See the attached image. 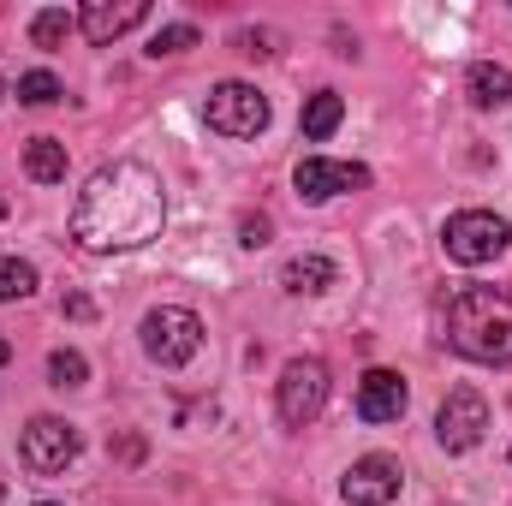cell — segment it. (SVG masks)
<instances>
[{"instance_id":"5bb4252c","label":"cell","mask_w":512,"mask_h":506,"mask_svg":"<svg viewBox=\"0 0 512 506\" xmlns=\"http://www.w3.org/2000/svg\"><path fill=\"white\" fill-rule=\"evenodd\" d=\"M280 286H286V292H328V286H334V262H328V256H316V251L292 256V262H286V274H280Z\"/></svg>"},{"instance_id":"9c48e42d","label":"cell","mask_w":512,"mask_h":506,"mask_svg":"<svg viewBox=\"0 0 512 506\" xmlns=\"http://www.w3.org/2000/svg\"><path fill=\"white\" fill-rule=\"evenodd\" d=\"M292 185H298V197L322 203V197H340V191H364V185H370V167H358V161H322V155H304V161H298V173H292Z\"/></svg>"},{"instance_id":"5b68a950","label":"cell","mask_w":512,"mask_h":506,"mask_svg":"<svg viewBox=\"0 0 512 506\" xmlns=\"http://www.w3.org/2000/svg\"><path fill=\"white\" fill-rule=\"evenodd\" d=\"M274 405H280V417H286L292 429L316 423V417H322V405H328V364H322V358H292V364L280 370Z\"/></svg>"},{"instance_id":"7a4b0ae2","label":"cell","mask_w":512,"mask_h":506,"mask_svg":"<svg viewBox=\"0 0 512 506\" xmlns=\"http://www.w3.org/2000/svg\"><path fill=\"white\" fill-rule=\"evenodd\" d=\"M447 346L471 364H512V304L489 286H459L447 304Z\"/></svg>"},{"instance_id":"d4e9b609","label":"cell","mask_w":512,"mask_h":506,"mask_svg":"<svg viewBox=\"0 0 512 506\" xmlns=\"http://www.w3.org/2000/svg\"><path fill=\"white\" fill-rule=\"evenodd\" d=\"M0 215H6V197H0Z\"/></svg>"},{"instance_id":"2e32d148","label":"cell","mask_w":512,"mask_h":506,"mask_svg":"<svg viewBox=\"0 0 512 506\" xmlns=\"http://www.w3.org/2000/svg\"><path fill=\"white\" fill-rule=\"evenodd\" d=\"M340 120H346V102H340L334 90H316V96L304 102V137H310V143L334 137V131H340Z\"/></svg>"},{"instance_id":"ffe728a7","label":"cell","mask_w":512,"mask_h":506,"mask_svg":"<svg viewBox=\"0 0 512 506\" xmlns=\"http://www.w3.org/2000/svg\"><path fill=\"white\" fill-rule=\"evenodd\" d=\"M84 376H90L84 352H54V358H48V381H54V387H84Z\"/></svg>"},{"instance_id":"d6986e66","label":"cell","mask_w":512,"mask_h":506,"mask_svg":"<svg viewBox=\"0 0 512 506\" xmlns=\"http://www.w3.org/2000/svg\"><path fill=\"white\" fill-rule=\"evenodd\" d=\"M18 102H30V108L60 102V78H54V72H24V78H18Z\"/></svg>"},{"instance_id":"4316f807","label":"cell","mask_w":512,"mask_h":506,"mask_svg":"<svg viewBox=\"0 0 512 506\" xmlns=\"http://www.w3.org/2000/svg\"><path fill=\"white\" fill-rule=\"evenodd\" d=\"M36 506H54V501H36Z\"/></svg>"},{"instance_id":"83f0119b","label":"cell","mask_w":512,"mask_h":506,"mask_svg":"<svg viewBox=\"0 0 512 506\" xmlns=\"http://www.w3.org/2000/svg\"><path fill=\"white\" fill-rule=\"evenodd\" d=\"M0 96H6V84H0Z\"/></svg>"},{"instance_id":"44dd1931","label":"cell","mask_w":512,"mask_h":506,"mask_svg":"<svg viewBox=\"0 0 512 506\" xmlns=\"http://www.w3.org/2000/svg\"><path fill=\"white\" fill-rule=\"evenodd\" d=\"M191 42H197V30H191V24H167V30H155L149 54L161 60V54H179V48H191Z\"/></svg>"},{"instance_id":"603a6c76","label":"cell","mask_w":512,"mask_h":506,"mask_svg":"<svg viewBox=\"0 0 512 506\" xmlns=\"http://www.w3.org/2000/svg\"><path fill=\"white\" fill-rule=\"evenodd\" d=\"M60 310H66V316H78V322H90V316H96V304H90V298H84V292H72V298H66V304H60Z\"/></svg>"},{"instance_id":"8fae6325","label":"cell","mask_w":512,"mask_h":506,"mask_svg":"<svg viewBox=\"0 0 512 506\" xmlns=\"http://www.w3.org/2000/svg\"><path fill=\"white\" fill-rule=\"evenodd\" d=\"M405 376H393V370H364L358 381V417L364 423H399L405 417Z\"/></svg>"},{"instance_id":"e0dca14e","label":"cell","mask_w":512,"mask_h":506,"mask_svg":"<svg viewBox=\"0 0 512 506\" xmlns=\"http://www.w3.org/2000/svg\"><path fill=\"white\" fill-rule=\"evenodd\" d=\"M72 30H78V18H72L66 6H48V12L30 18V42H36V48H60Z\"/></svg>"},{"instance_id":"4fadbf2b","label":"cell","mask_w":512,"mask_h":506,"mask_svg":"<svg viewBox=\"0 0 512 506\" xmlns=\"http://www.w3.org/2000/svg\"><path fill=\"white\" fill-rule=\"evenodd\" d=\"M465 90H471L477 108H507L512 102V72L507 66H495V60H477L471 78H465Z\"/></svg>"},{"instance_id":"6da1fadb","label":"cell","mask_w":512,"mask_h":506,"mask_svg":"<svg viewBox=\"0 0 512 506\" xmlns=\"http://www.w3.org/2000/svg\"><path fill=\"white\" fill-rule=\"evenodd\" d=\"M161 221H167V191L143 161L96 167L90 185L72 203V239L90 256L137 251V245H149L161 233Z\"/></svg>"},{"instance_id":"30bf717a","label":"cell","mask_w":512,"mask_h":506,"mask_svg":"<svg viewBox=\"0 0 512 506\" xmlns=\"http://www.w3.org/2000/svg\"><path fill=\"white\" fill-rule=\"evenodd\" d=\"M399 483H405L399 459H387V453H370V459H358V465L346 471L340 495H346V506H387L393 495H399Z\"/></svg>"},{"instance_id":"484cf974","label":"cell","mask_w":512,"mask_h":506,"mask_svg":"<svg viewBox=\"0 0 512 506\" xmlns=\"http://www.w3.org/2000/svg\"><path fill=\"white\" fill-rule=\"evenodd\" d=\"M0 506H6V489H0Z\"/></svg>"},{"instance_id":"ba28073f","label":"cell","mask_w":512,"mask_h":506,"mask_svg":"<svg viewBox=\"0 0 512 506\" xmlns=\"http://www.w3.org/2000/svg\"><path fill=\"white\" fill-rule=\"evenodd\" d=\"M203 120H209V131H221V137H256V131L268 126V102H262V90H251V84H215Z\"/></svg>"},{"instance_id":"7c38bea8","label":"cell","mask_w":512,"mask_h":506,"mask_svg":"<svg viewBox=\"0 0 512 506\" xmlns=\"http://www.w3.org/2000/svg\"><path fill=\"white\" fill-rule=\"evenodd\" d=\"M143 18H149V6H143V0H120V6L96 0V6H84V12H78V30H84L90 42H114V36H126L131 24H143Z\"/></svg>"},{"instance_id":"9a60e30c","label":"cell","mask_w":512,"mask_h":506,"mask_svg":"<svg viewBox=\"0 0 512 506\" xmlns=\"http://www.w3.org/2000/svg\"><path fill=\"white\" fill-rule=\"evenodd\" d=\"M24 173H30L36 185H60V179H66V143H54V137H30V149H24Z\"/></svg>"},{"instance_id":"7402d4cb","label":"cell","mask_w":512,"mask_h":506,"mask_svg":"<svg viewBox=\"0 0 512 506\" xmlns=\"http://www.w3.org/2000/svg\"><path fill=\"white\" fill-rule=\"evenodd\" d=\"M239 239H245V245H268V221H262V215H245V221H239Z\"/></svg>"},{"instance_id":"ac0fdd59","label":"cell","mask_w":512,"mask_h":506,"mask_svg":"<svg viewBox=\"0 0 512 506\" xmlns=\"http://www.w3.org/2000/svg\"><path fill=\"white\" fill-rule=\"evenodd\" d=\"M30 292H36V268L18 262V256H0V298L12 304V298H30Z\"/></svg>"},{"instance_id":"3957f363","label":"cell","mask_w":512,"mask_h":506,"mask_svg":"<svg viewBox=\"0 0 512 506\" xmlns=\"http://www.w3.org/2000/svg\"><path fill=\"white\" fill-rule=\"evenodd\" d=\"M143 352H149L161 370L191 364V358L203 352V322H197V310H185V304L149 310V316H143Z\"/></svg>"},{"instance_id":"277c9868","label":"cell","mask_w":512,"mask_h":506,"mask_svg":"<svg viewBox=\"0 0 512 506\" xmlns=\"http://www.w3.org/2000/svg\"><path fill=\"white\" fill-rule=\"evenodd\" d=\"M507 239H512V227L495 215V209H465V215H453L447 233H441V245H447V256H453L459 268L495 262V256L507 251Z\"/></svg>"},{"instance_id":"52a82bcc","label":"cell","mask_w":512,"mask_h":506,"mask_svg":"<svg viewBox=\"0 0 512 506\" xmlns=\"http://www.w3.org/2000/svg\"><path fill=\"white\" fill-rule=\"evenodd\" d=\"M18 459H24V471H36V477H60V471L78 459V429H72L66 417H36V423L24 429V441H18Z\"/></svg>"},{"instance_id":"cb8c5ba5","label":"cell","mask_w":512,"mask_h":506,"mask_svg":"<svg viewBox=\"0 0 512 506\" xmlns=\"http://www.w3.org/2000/svg\"><path fill=\"white\" fill-rule=\"evenodd\" d=\"M6 358H12V346H6V340H0V370H6Z\"/></svg>"},{"instance_id":"8992f818","label":"cell","mask_w":512,"mask_h":506,"mask_svg":"<svg viewBox=\"0 0 512 506\" xmlns=\"http://www.w3.org/2000/svg\"><path fill=\"white\" fill-rule=\"evenodd\" d=\"M483 429H489V399L477 387H453L441 399V411H435V441L447 453H471L483 441Z\"/></svg>"}]
</instances>
